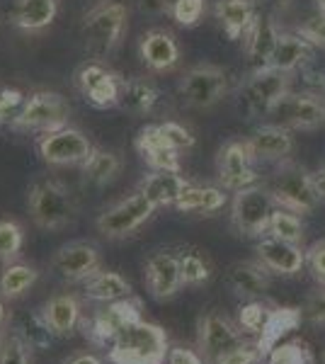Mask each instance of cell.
Returning <instances> with one entry per match:
<instances>
[{
    "mask_svg": "<svg viewBox=\"0 0 325 364\" xmlns=\"http://www.w3.org/2000/svg\"><path fill=\"white\" fill-rule=\"evenodd\" d=\"M63 364H102V360H100L97 355H87V352H80V355H73L68 357Z\"/></svg>",
    "mask_w": 325,
    "mask_h": 364,
    "instance_id": "50",
    "label": "cell"
},
{
    "mask_svg": "<svg viewBox=\"0 0 325 364\" xmlns=\"http://www.w3.org/2000/svg\"><path fill=\"white\" fill-rule=\"evenodd\" d=\"M238 345H243V336L228 318L218 314H206L199 318V350L204 360L216 362L223 352Z\"/></svg>",
    "mask_w": 325,
    "mask_h": 364,
    "instance_id": "18",
    "label": "cell"
},
{
    "mask_svg": "<svg viewBox=\"0 0 325 364\" xmlns=\"http://www.w3.org/2000/svg\"><path fill=\"white\" fill-rule=\"evenodd\" d=\"M134 149L151 170H173V173H180V151L168 144V139L163 136L158 124H146L136 134Z\"/></svg>",
    "mask_w": 325,
    "mask_h": 364,
    "instance_id": "22",
    "label": "cell"
},
{
    "mask_svg": "<svg viewBox=\"0 0 325 364\" xmlns=\"http://www.w3.org/2000/svg\"><path fill=\"white\" fill-rule=\"evenodd\" d=\"M306 267L311 269L313 279L321 287H325V238L316 240V243L306 250Z\"/></svg>",
    "mask_w": 325,
    "mask_h": 364,
    "instance_id": "46",
    "label": "cell"
},
{
    "mask_svg": "<svg viewBox=\"0 0 325 364\" xmlns=\"http://www.w3.org/2000/svg\"><path fill=\"white\" fill-rule=\"evenodd\" d=\"M304 321V311L297 306H279L272 309L270 321L265 326V331L257 336V350L262 352V357H267L277 345L282 343V338H287L292 331H297Z\"/></svg>",
    "mask_w": 325,
    "mask_h": 364,
    "instance_id": "28",
    "label": "cell"
},
{
    "mask_svg": "<svg viewBox=\"0 0 325 364\" xmlns=\"http://www.w3.org/2000/svg\"><path fill=\"white\" fill-rule=\"evenodd\" d=\"M301 311H304V318H309L313 323H325V287L323 291H316V294L306 299Z\"/></svg>",
    "mask_w": 325,
    "mask_h": 364,
    "instance_id": "47",
    "label": "cell"
},
{
    "mask_svg": "<svg viewBox=\"0 0 325 364\" xmlns=\"http://www.w3.org/2000/svg\"><path fill=\"white\" fill-rule=\"evenodd\" d=\"M144 318V304H141L139 296H127L119 299V301L105 304V309L95 311L90 318H82L80 328L82 336L90 340L97 348H105V345H112L114 338L119 336L127 326Z\"/></svg>",
    "mask_w": 325,
    "mask_h": 364,
    "instance_id": "7",
    "label": "cell"
},
{
    "mask_svg": "<svg viewBox=\"0 0 325 364\" xmlns=\"http://www.w3.org/2000/svg\"><path fill=\"white\" fill-rule=\"evenodd\" d=\"M8 309H5V304L3 301H0V333H3V328L5 326H8Z\"/></svg>",
    "mask_w": 325,
    "mask_h": 364,
    "instance_id": "52",
    "label": "cell"
},
{
    "mask_svg": "<svg viewBox=\"0 0 325 364\" xmlns=\"http://www.w3.org/2000/svg\"><path fill=\"white\" fill-rule=\"evenodd\" d=\"M187 187H190V182L173 170H151L139 182V192H144L156 207H175Z\"/></svg>",
    "mask_w": 325,
    "mask_h": 364,
    "instance_id": "26",
    "label": "cell"
},
{
    "mask_svg": "<svg viewBox=\"0 0 325 364\" xmlns=\"http://www.w3.org/2000/svg\"><path fill=\"white\" fill-rule=\"evenodd\" d=\"M226 284L235 296L240 299H257L267 291L270 287V272L260 260H245L235 262L226 272Z\"/></svg>",
    "mask_w": 325,
    "mask_h": 364,
    "instance_id": "23",
    "label": "cell"
},
{
    "mask_svg": "<svg viewBox=\"0 0 325 364\" xmlns=\"http://www.w3.org/2000/svg\"><path fill=\"white\" fill-rule=\"evenodd\" d=\"M316 5H318V10H323L325 13V0H316Z\"/></svg>",
    "mask_w": 325,
    "mask_h": 364,
    "instance_id": "53",
    "label": "cell"
},
{
    "mask_svg": "<svg viewBox=\"0 0 325 364\" xmlns=\"http://www.w3.org/2000/svg\"><path fill=\"white\" fill-rule=\"evenodd\" d=\"M156 209L158 207L144 195V192L136 190L134 195L124 197L117 204H112L110 209H105L102 214L97 216L95 228H97V233H102L107 240L129 238L132 233L139 231L146 221L153 219Z\"/></svg>",
    "mask_w": 325,
    "mask_h": 364,
    "instance_id": "9",
    "label": "cell"
},
{
    "mask_svg": "<svg viewBox=\"0 0 325 364\" xmlns=\"http://www.w3.org/2000/svg\"><path fill=\"white\" fill-rule=\"evenodd\" d=\"M214 15L230 42L243 39L260 17L255 0H216Z\"/></svg>",
    "mask_w": 325,
    "mask_h": 364,
    "instance_id": "24",
    "label": "cell"
},
{
    "mask_svg": "<svg viewBox=\"0 0 325 364\" xmlns=\"http://www.w3.org/2000/svg\"><path fill=\"white\" fill-rule=\"evenodd\" d=\"M267 364H316V355L306 340L297 338L277 345L267 355Z\"/></svg>",
    "mask_w": 325,
    "mask_h": 364,
    "instance_id": "37",
    "label": "cell"
},
{
    "mask_svg": "<svg viewBox=\"0 0 325 364\" xmlns=\"http://www.w3.org/2000/svg\"><path fill=\"white\" fill-rule=\"evenodd\" d=\"M75 87L82 95L87 105H92L95 109H112L119 107L122 102V90H124V78L117 75L114 70H110L102 63H82L75 73Z\"/></svg>",
    "mask_w": 325,
    "mask_h": 364,
    "instance_id": "13",
    "label": "cell"
},
{
    "mask_svg": "<svg viewBox=\"0 0 325 364\" xmlns=\"http://www.w3.org/2000/svg\"><path fill=\"white\" fill-rule=\"evenodd\" d=\"M146 287L156 301H170L182 289V267L180 257L170 250H158L146 260L144 267Z\"/></svg>",
    "mask_w": 325,
    "mask_h": 364,
    "instance_id": "16",
    "label": "cell"
},
{
    "mask_svg": "<svg viewBox=\"0 0 325 364\" xmlns=\"http://www.w3.org/2000/svg\"><path fill=\"white\" fill-rule=\"evenodd\" d=\"M129 27V10L119 0H100L82 15L80 34L90 54L107 56L122 44Z\"/></svg>",
    "mask_w": 325,
    "mask_h": 364,
    "instance_id": "2",
    "label": "cell"
},
{
    "mask_svg": "<svg viewBox=\"0 0 325 364\" xmlns=\"http://www.w3.org/2000/svg\"><path fill=\"white\" fill-rule=\"evenodd\" d=\"M27 211L32 221L44 231H61L75 216L73 195L61 180L41 178L27 190Z\"/></svg>",
    "mask_w": 325,
    "mask_h": 364,
    "instance_id": "3",
    "label": "cell"
},
{
    "mask_svg": "<svg viewBox=\"0 0 325 364\" xmlns=\"http://www.w3.org/2000/svg\"><path fill=\"white\" fill-rule=\"evenodd\" d=\"M272 197H275L277 207H284L294 214H311L321 204V195L316 190L313 175L299 163L282 161L277 168V175L272 180Z\"/></svg>",
    "mask_w": 325,
    "mask_h": 364,
    "instance_id": "4",
    "label": "cell"
},
{
    "mask_svg": "<svg viewBox=\"0 0 325 364\" xmlns=\"http://www.w3.org/2000/svg\"><path fill=\"white\" fill-rule=\"evenodd\" d=\"M92 149L95 146L90 144V139L75 127L54 129V132L39 134L37 139L39 158L46 166H54V168L82 166L87 161V156L92 154Z\"/></svg>",
    "mask_w": 325,
    "mask_h": 364,
    "instance_id": "10",
    "label": "cell"
},
{
    "mask_svg": "<svg viewBox=\"0 0 325 364\" xmlns=\"http://www.w3.org/2000/svg\"><path fill=\"white\" fill-rule=\"evenodd\" d=\"M321 90H323V97H325V80H323V85H321Z\"/></svg>",
    "mask_w": 325,
    "mask_h": 364,
    "instance_id": "55",
    "label": "cell"
},
{
    "mask_svg": "<svg viewBox=\"0 0 325 364\" xmlns=\"http://www.w3.org/2000/svg\"><path fill=\"white\" fill-rule=\"evenodd\" d=\"M27 95L17 87H3L0 90V127H10L20 114Z\"/></svg>",
    "mask_w": 325,
    "mask_h": 364,
    "instance_id": "42",
    "label": "cell"
},
{
    "mask_svg": "<svg viewBox=\"0 0 325 364\" xmlns=\"http://www.w3.org/2000/svg\"><path fill=\"white\" fill-rule=\"evenodd\" d=\"M313 51L316 46L306 42L299 32H282L279 42H277L275 56H272V68H279L284 73H294V70L309 66L313 61Z\"/></svg>",
    "mask_w": 325,
    "mask_h": 364,
    "instance_id": "30",
    "label": "cell"
},
{
    "mask_svg": "<svg viewBox=\"0 0 325 364\" xmlns=\"http://www.w3.org/2000/svg\"><path fill=\"white\" fill-rule=\"evenodd\" d=\"M168 355V333L158 323L144 318L124 328L107 350L112 364H165Z\"/></svg>",
    "mask_w": 325,
    "mask_h": 364,
    "instance_id": "1",
    "label": "cell"
},
{
    "mask_svg": "<svg viewBox=\"0 0 325 364\" xmlns=\"http://www.w3.org/2000/svg\"><path fill=\"white\" fill-rule=\"evenodd\" d=\"M297 32L309 44L316 46V49H325V13L323 10H318V13L306 17V20L297 27Z\"/></svg>",
    "mask_w": 325,
    "mask_h": 364,
    "instance_id": "43",
    "label": "cell"
},
{
    "mask_svg": "<svg viewBox=\"0 0 325 364\" xmlns=\"http://www.w3.org/2000/svg\"><path fill=\"white\" fill-rule=\"evenodd\" d=\"M226 204V195L221 187H197L190 185L177 199L175 207L182 214H214Z\"/></svg>",
    "mask_w": 325,
    "mask_h": 364,
    "instance_id": "33",
    "label": "cell"
},
{
    "mask_svg": "<svg viewBox=\"0 0 325 364\" xmlns=\"http://www.w3.org/2000/svg\"><path fill=\"white\" fill-rule=\"evenodd\" d=\"M313 182H316V190H318V195H321V199H325V163L313 173Z\"/></svg>",
    "mask_w": 325,
    "mask_h": 364,
    "instance_id": "51",
    "label": "cell"
},
{
    "mask_svg": "<svg viewBox=\"0 0 325 364\" xmlns=\"http://www.w3.org/2000/svg\"><path fill=\"white\" fill-rule=\"evenodd\" d=\"M270 314H272V309L267 306V304L257 301V299H250V301L240 306L238 323H240V328H243V331L252 333V336H260V333L265 331V326H267Z\"/></svg>",
    "mask_w": 325,
    "mask_h": 364,
    "instance_id": "39",
    "label": "cell"
},
{
    "mask_svg": "<svg viewBox=\"0 0 325 364\" xmlns=\"http://www.w3.org/2000/svg\"><path fill=\"white\" fill-rule=\"evenodd\" d=\"M255 250L257 260L265 267L277 274H284V277L299 274L306 265V250H301V245L297 243H289V240H282L277 236H262L257 240Z\"/></svg>",
    "mask_w": 325,
    "mask_h": 364,
    "instance_id": "21",
    "label": "cell"
},
{
    "mask_svg": "<svg viewBox=\"0 0 325 364\" xmlns=\"http://www.w3.org/2000/svg\"><path fill=\"white\" fill-rule=\"evenodd\" d=\"M270 236H277L282 240H289V243H297L301 245L304 240V224L294 211H289L284 207H277L275 214L270 219Z\"/></svg>",
    "mask_w": 325,
    "mask_h": 364,
    "instance_id": "36",
    "label": "cell"
},
{
    "mask_svg": "<svg viewBox=\"0 0 325 364\" xmlns=\"http://www.w3.org/2000/svg\"><path fill=\"white\" fill-rule=\"evenodd\" d=\"M158 100H161V90H158L149 78H129V80H124L119 107L127 109L129 114L146 117L156 109Z\"/></svg>",
    "mask_w": 325,
    "mask_h": 364,
    "instance_id": "31",
    "label": "cell"
},
{
    "mask_svg": "<svg viewBox=\"0 0 325 364\" xmlns=\"http://www.w3.org/2000/svg\"><path fill=\"white\" fill-rule=\"evenodd\" d=\"M82 294H85V299H90V301L112 304V301H119V299L132 296L134 287L124 274L112 272V269H100L90 279L82 282Z\"/></svg>",
    "mask_w": 325,
    "mask_h": 364,
    "instance_id": "29",
    "label": "cell"
},
{
    "mask_svg": "<svg viewBox=\"0 0 325 364\" xmlns=\"http://www.w3.org/2000/svg\"><path fill=\"white\" fill-rule=\"evenodd\" d=\"M122 166L124 163H122L119 154L97 149L95 146L92 154L87 156V161L82 163L80 168H82V178H85V182H90V185H95V187H105L122 173Z\"/></svg>",
    "mask_w": 325,
    "mask_h": 364,
    "instance_id": "32",
    "label": "cell"
},
{
    "mask_svg": "<svg viewBox=\"0 0 325 364\" xmlns=\"http://www.w3.org/2000/svg\"><path fill=\"white\" fill-rule=\"evenodd\" d=\"M277 209L272 190L262 185H250L235 192L230 202V224L245 238H260L270 231V219Z\"/></svg>",
    "mask_w": 325,
    "mask_h": 364,
    "instance_id": "6",
    "label": "cell"
},
{
    "mask_svg": "<svg viewBox=\"0 0 325 364\" xmlns=\"http://www.w3.org/2000/svg\"><path fill=\"white\" fill-rule=\"evenodd\" d=\"M265 357L262 352L257 350V345H238V348L223 352L221 357L214 364H260Z\"/></svg>",
    "mask_w": 325,
    "mask_h": 364,
    "instance_id": "45",
    "label": "cell"
},
{
    "mask_svg": "<svg viewBox=\"0 0 325 364\" xmlns=\"http://www.w3.org/2000/svg\"><path fill=\"white\" fill-rule=\"evenodd\" d=\"M182 267V282L185 287H202L211 279V267L199 252H187L180 257Z\"/></svg>",
    "mask_w": 325,
    "mask_h": 364,
    "instance_id": "40",
    "label": "cell"
},
{
    "mask_svg": "<svg viewBox=\"0 0 325 364\" xmlns=\"http://www.w3.org/2000/svg\"><path fill=\"white\" fill-rule=\"evenodd\" d=\"M279 34V27H277V22L272 17H257L255 25L250 27V32L243 37L247 73H257V70L272 66V56H275Z\"/></svg>",
    "mask_w": 325,
    "mask_h": 364,
    "instance_id": "19",
    "label": "cell"
},
{
    "mask_svg": "<svg viewBox=\"0 0 325 364\" xmlns=\"http://www.w3.org/2000/svg\"><path fill=\"white\" fill-rule=\"evenodd\" d=\"M161 132H163V136L168 139V144L173 146V149H177L182 154V151H190L192 146H194V134L187 129L185 124H180V122H161Z\"/></svg>",
    "mask_w": 325,
    "mask_h": 364,
    "instance_id": "44",
    "label": "cell"
},
{
    "mask_svg": "<svg viewBox=\"0 0 325 364\" xmlns=\"http://www.w3.org/2000/svg\"><path fill=\"white\" fill-rule=\"evenodd\" d=\"M139 56L153 73H168V70H173L180 63V46H177L173 32L153 27L141 34Z\"/></svg>",
    "mask_w": 325,
    "mask_h": 364,
    "instance_id": "20",
    "label": "cell"
},
{
    "mask_svg": "<svg viewBox=\"0 0 325 364\" xmlns=\"http://www.w3.org/2000/svg\"><path fill=\"white\" fill-rule=\"evenodd\" d=\"M61 0H13L10 22L25 32H41L56 20Z\"/></svg>",
    "mask_w": 325,
    "mask_h": 364,
    "instance_id": "27",
    "label": "cell"
},
{
    "mask_svg": "<svg viewBox=\"0 0 325 364\" xmlns=\"http://www.w3.org/2000/svg\"><path fill=\"white\" fill-rule=\"evenodd\" d=\"M39 323L46 328L49 338H70L82 323V306L75 294H54L39 309Z\"/></svg>",
    "mask_w": 325,
    "mask_h": 364,
    "instance_id": "17",
    "label": "cell"
},
{
    "mask_svg": "<svg viewBox=\"0 0 325 364\" xmlns=\"http://www.w3.org/2000/svg\"><path fill=\"white\" fill-rule=\"evenodd\" d=\"M255 154H252L247 139H233L221 146L216 156L218 180L226 190H243V187L257 185V170H255Z\"/></svg>",
    "mask_w": 325,
    "mask_h": 364,
    "instance_id": "15",
    "label": "cell"
},
{
    "mask_svg": "<svg viewBox=\"0 0 325 364\" xmlns=\"http://www.w3.org/2000/svg\"><path fill=\"white\" fill-rule=\"evenodd\" d=\"M49 267L56 277L75 284V282L90 279L102 269V255L92 240H70L51 255Z\"/></svg>",
    "mask_w": 325,
    "mask_h": 364,
    "instance_id": "14",
    "label": "cell"
},
{
    "mask_svg": "<svg viewBox=\"0 0 325 364\" xmlns=\"http://www.w3.org/2000/svg\"><path fill=\"white\" fill-rule=\"evenodd\" d=\"M206 13V0H177L170 15L180 27H197Z\"/></svg>",
    "mask_w": 325,
    "mask_h": 364,
    "instance_id": "41",
    "label": "cell"
},
{
    "mask_svg": "<svg viewBox=\"0 0 325 364\" xmlns=\"http://www.w3.org/2000/svg\"><path fill=\"white\" fill-rule=\"evenodd\" d=\"M175 3H177V0H165V5H168V15H170V8H173Z\"/></svg>",
    "mask_w": 325,
    "mask_h": 364,
    "instance_id": "54",
    "label": "cell"
},
{
    "mask_svg": "<svg viewBox=\"0 0 325 364\" xmlns=\"http://www.w3.org/2000/svg\"><path fill=\"white\" fill-rule=\"evenodd\" d=\"M25 245V231L17 221L0 219V262H13Z\"/></svg>",
    "mask_w": 325,
    "mask_h": 364,
    "instance_id": "38",
    "label": "cell"
},
{
    "mask_svg": "<svg viewBox=\"0 0 325 364\" xmlns=\"http://www.w3.org/2000/svg\"><path fill=\"white\" fill-rule=\"evenodd\" d=\"M32 338L22 328L8 326L0 333V364H34Z\"/></svg>",
    "mask_w": 325,
    "mask_h": 364,
    "instance_id": "34",
    "label": "cell"
},
{
    "mask_svg": "<svg viewBox=\"0 0 325 364\" xmlns=\"http://www.w3.org/2000/svg\"><path fill=\"white\" fill-rule=\"evenodd\" d=\"M275 124L287 129L313 132L325 124V97L321 92H292L289 90L270 112Z\"/></svg>",
    "mask_w": 325,
    "mask_h": 364,
    "instance_id": "12",
    "label": "cell"
},
{
    "mask_svg": "<svg viewBox=\"0 0 325 364\" xmlns=\"http://www.w3.org/2000/svg\"><path fill=\"white\" fill-rule=\"evenodd\" d=\"M141 13L146 15H168V5L165 0H139Z\"/></svg>",
    "mask_w": 325,
    "mask_h": 364,
    "instance_id": "49",
    "label": "cell"
},
{
    "mask_svg": "<svg viewBox=\"0 0 325 364\" xmlns=\"http://www.w3.org/2000/svg\"><path fill=\"white\" fill-rule=\"evenodd\" d=\"M228 92V78L223 68L214 63H199L192 66L180 80L182 102L192 109H209L221 102Z\"/></svg>",
    "mask_w": 325,
    "mask_h": 364,
    "instance_id": "11",
    "label": "cell"
},
{
    "mask_svg": "<svg viewBox=\"0 0 325 364\" xmlns=\"http://www.w3.org/2000/svg\"><path fill=\"white\" fill-rule=\"evenodd\" d=\"M165 364H206V360L199 352L194 350H187V348H170V355H168V362Z\"/></svg>",
    "mask_w": 325,
    "mask_h": 364,
    "instance_id": "48",
    "label": "cell"
},
{
    "mask_svg": "<svg viewBox=\"0 0 325 364\" xmlns=\"http://www.w3.org/2000/svg\"><path fill=\"white\" fill-rule=\"evenodd\" d=\"M289 85H292V73H284L279 68L270 66L257 73H247L245 83L238 90L240 107L247 114V119L270 114L275 105L289 92Z\"/></svg>",
    "mask_w": 325,
    "mask_h": 364,
    "instance_id": "8",
    "label": "cell"
},
{
    "mask_svg": "<svg viewBox=\"0 0 325 364\" xmlns=\"http://www.w3.org/2000/svg\"><path fill=\"white\" fill-rule=\"evenodd\" d=\"M39 279L37 267L25 265V262H8L3 269H0V296L3 299H15L25 296Z\"/></svg>",
    "mask_w": 325,
    "mask_h": 364,
    "instance_id": "35",
    "label": "cell"
},
{
    "mask_svg": "<svg viewBox=\"0 0 325 364\" xmlns=\"http://www.w3.org/2000/svg\"><path fill=\"white\" fill-rule=\"evenodd\" d=\"M68 119L70 105L66 102V97L54 90H37L25 100L20 114L10 124V129L22 134H46L54 132V129L68 127Z\"/></svg>",
    "mask_w": 325,
    "mask_h": 364,
    "instance_id": "5",
    "label": "cell"
},
{
    "mask_svg": "<svg viewBox=\"0 0 325 364\" xmlns=\"http://www.w3.org/2000/svg\"><path fill=\"white\" fill-rule=\"evenodd\" d=\"M255 158H265V161H287L294 151V136L287 127L279 124H265L257 127L247 139Z\"/></svg>",
    "mask_w": 325,
    "mask_h": 364,
    "instance_id": "25",
    "label": "cell"
}]
</instances>
